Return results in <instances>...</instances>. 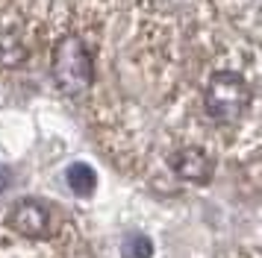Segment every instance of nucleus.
I'll use <instances>...</instances> for the list:
<instances>
[{
  "instance_id": "nucleus-2",
  "label": "nucleus",
  "mask_w": 262,
  "mask_h": 258,
  "mask_svg": "<svg viewBox=\"0 0 262 258\" xmlns=\"http://www.w3.org/2000/svg\"><path fill=\"white\" fill-rule=\"evenodd\" d=\"M203 106H206V115L218 120V123H233L248 112L250 106V85L242 73L233 70H221L215 73L206 94H203Z\"/></svg>"
},
{
  "instance_id": "nucleus-4",
  "label": "nucleus",
  "mask_w": 262,
  "mask_h": 258,
  "mask_svg": "<svg viewBox=\"0 0 262 258\" xmlns=\"http://www.w3.org/2000/svg\"><path fill=\"white\" fill-rule=\"evenodd\" d=\"M171 167L174 173L189 179V182H206L212 176V159L206 156L198 147H186V150H177L171 156Z\"/></svg>"
},
{
  "instance_id": "nucleus-7",
  "label": "nucleus",
  "mask_w": 262,
  "mask_h": 258,
  "mask_svg": "<svg viewBox=\"0 0 262 258\" xmlns=\"http://www.w3.org/2000/svg\"><path fill=\"white\" fill-rule=\"evenodd\" d=\"M121 255L124 258H150L154 255V246L144 235H130L124 244H121Z\"/></svg>"
},
{
  "instance_id": "nucleus-5",
  "label": "nucleus",
  "mask_w": 262,
  "mask_h": 258,
  "mask_svg": "<svg viewBox=\"0 0 262 258\" xmlns=\"http://www.w3.org/2000/svg\"><path fill=\"white\" fill-rule=\"evenodd\" d=\"M30 59V47L15 30H0V68H21Z\"/></svg>"
},
{
  "instance_id": "nucleus-3",
  "label": "nucleus",
  "mask_w": 262,
  "mask_h": 258,
  "mask_svg": "<svg viewBox=\"0 0 262 258\" xmlns=\"http://www.w3.org/2000/svg\"><path fill=\"white\" fill-rule=\"evenodd\" d=\"M9 223H12L15 232L27 235V238H45L48 235V226H50V217H48V209L41 202H36V199H21L12 209V214H9Z\"/></svg>"
},
{
  "instance_id": "nucleus-1",
  "label": "nucleus",
  "mask_w": 262,
  "mask_h": 258,
  "mask_svg": "<svg viewBox=\"0 0 262 258\" xmlns=\"http://www.w3.org/2000/svg\"><path fill=\"white\" fill-rule=\"evenodd\" d=\"M53 82L62 94L68 97H80L92 88L95 82V65H92V56L80 38H62L59 44L53 47Z\"/></svg>"
},
{
  "instance_id": "nucleus-6",
  "label": "nucleus",
  "mask_w": 262,
  "mask_h": 258,
  "mask_svg": "<svg viewBox=\"0 0 262 258\" xmlns=\"http://www.w3.org/2000/svg\"><path fill=\"white\" fill-rule=\"evenodd\" d=\"M65 179H68V188L77 191V194H83V197H85V194H92L95 185H97L95 170H92L89 164H83V162L71 164V167H68V173H65Z\"/></svg>"
}]
</instances>
